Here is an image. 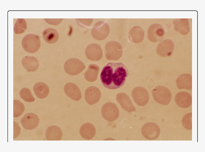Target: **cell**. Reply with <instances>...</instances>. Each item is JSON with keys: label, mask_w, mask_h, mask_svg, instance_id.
I'll use <instances>...</instances> for the list:
<instances>
[{"label": "cell", "mask_w": 205, "mask_h": 152, "mask_svg": "<svg viewBox=\"0 0 205 152\" xmlns=\"http://www.w3.org/2000/svg\"><path fill=\"white\" fill-rule=\"evenodd\" d=\"M175 31L183 35L187 34L190 28L188 20L186 18L176 19L172 22Z\"/></svg>", "instance_id": "cell-22"}, {"label": "cell", "mask_w": 205, "mask_h": 152, "mask_svg": "<svg viewBox=\"0 0 205 152\" xmlns=\"http://www.w3.org/2000/svg\"><path fill=\"white\" fill-rule=\"evenodd\" d=\"M101 112L103 118L110 122L115 121L119 115V111L117 106L111 102H107L102 106Z\"/></svg>", "instance_id": "cell-6"}, {"label": "cell", "mask_w": 205, "mask_h": 152, "mask_svg": "<svg viewBox=\"0 0 205 152\" xmlns=\"http://www.w3.org/2000/svg\"><path fill=\"white\" fill-rule=\"evenodd\" d=\"M44 19L46 23L49 24L57 25L61 22L63 19L44 18Z\"/></svg>", "instance_id": "cell-31"}, {"label": "cell", "mask_w": 205, "mask_h": 152, "mask_svg": "<svg viewBox=\"0 0 205 152\" xmlns=\"http://www.w3.org/2000/svg\"><path fill=\"white\" fill-rule=\"evenodd\" d=\"M13 124V138L14 139L17 138L20 135L21 129L16 122L14 121Z\"/></svg>", "instance_id": "cell-32"}, {"label": "cell", "mask_w": 205, "mask_h": 152, "mask_svg": "<svg viewBox=\"0 0 205 152\" xmlns=\"http://www.w3.org/2000/svg\"><path fill=\"white\" fill-rule=\"evenodd\" d=\"M174 101L176 104L180 107L187 108L192 104V98L191 95L185 91L178 92L174 97Z\"/></svg>", "instance_id": "cell-15"}, {"label": "cell", "mask_w": 205, "mask_h": 152, "mask_svg": "<svg viewBox=\"0 0 205 152\" xmlns=\"http://www.w3.org/2000/svg\"><path fill=\"white\" fill-rule=\"evenodd\" d=\"M128 74L126 67L122 63H110L103 69L100 79L105 87L110 89H116L124 84Z\"/></svg>", "instance_id": "cell-1"}, {"label": "cell", "mask_w": 205, "mask_h": 152, "mask_svg": "<svg viewBox=\"0 0 205 152\" xmlns=\"http://www.w3.org/2000/svg\"><path fill=\"white\" fill-rule=\"evenodd\" d=\"M132 98L135 103L140 106L146 105L148 102L149 95L144 88L138 86L134 88L132 93Z\"/></svg>", "instance_id": "cell-10"}, {"label": "cell", "mask_w": 205, "mask_h": 152, "mask_svg": "<svg viewBox=\"0 0 205 152\" xmlns=\"http://www.w3.org/2000/svg\"><path fill=\"white\" fill-rule=\"evenodd\" d=\"M144 32L143 29L139 26H134L130 29L128 35L130 40L134 44L139 43L143 40Z\"/></svg>", "instance_id": "cell-18"}, {"label": "cell", "mask_w": 205, "mask_h": 152, "mask_svg": "<svg viewBox=\"0 0 205 152\" xmlns=\"http://www.w3.org/2000/svg\"><path fill=\"white\" fill-rule=\"evenodd\" d=\"M84 63L80 60L76 58L69 59L65 62L64 69L68 74L72 76L77 75L85 69Z\"/></svg>", "instance_id": "cell-7"}, {"label": "cell", "mask_w": 205, "mask_h": 152, "mask_svg": "<svg viewBox=\"0 0 205 152\" xmlns=\"http://www.w3.org/2000/svg\"><path fill=\"white\" fill-rule=\"evenodd\" d=\"M64 92L70 98L76 101L81 98V92L79 88L75 84L72 82L66 83L64 88Z\"/></svg>", "instance_id": "cell-17"}, {"label": "cell", "mask_w": 205, "mask_h": 152, "mask_svg": "<svg viewBox=\"0 0 205 152\" xmlns=\"http://www.w3.org/2000/svg\"><path fill=\"white\" fill-rule=\"evenodd\" d=\"M27 23L24 18H18L15 24L14 30L15 34H18L23 33L27 29Z\"/></svg>", "instance_id": "cell-27"}, {"label": "cell", "mask_w": 205, "mask_h": 152, "mask_svg": "<svg viewBox=\"0 0 205 152\" xmlns=\"http://www.w3.org/2000/svg\"><path fill=\"white\" fill-rule=\"evenodd\" d=\"M33 90L36 97L40 99L46 98L49 93V89L47 85L42 82L36 83L33 86Z\"/></svg>", "instance_id": "cell-24"}, {"label": "cell", "mask_w": 205, "mask_h": 152, "mask_svg": "<svg viewBox=\"0 0 205 152\" xmlns=\"http://www.w3.org/2000/svg\"><path fill=\"white\" fill-rule=\"evenodd\" d=\"M141 133L146 139L155 140L159 137L160 132V128L156 123L148 122L143 125L141 129Z\"/></svg>", "instance_id": "cell-9"}, {"label": "cell", "mask_w": 205, "mask_h": 152, "mask_svg": "<svg viewBox=\"0 0 205 152\" xmlns=\"http://www.w3.org/2000/svg\"><path fill=\"white\" fill-rule=\"evenodd\" d=\"M22 45L26 52L30 53H34L39 50L40 47L41 41L37 35L30 33L24 37L22 40Z\"/></svg>", "instance_id": "cell-3"}, {"label": "cell", "mask_w": 205, "mask_h": 152, "mask_svg": "<svg viewBox=\"0 0 205 152\" xmlns=\"http://www.w3.org/2000/svg\"><path fill=\"white\" fill-rule=\"evenodd\" d=\"M22 64L25 70L32 72L36 71L40 66L39 62L36 58L28 56H25L22 58Z\"/></svg>", "instance_id": "cell-20"}, {"label": "cell", "mask_w": 205, "mask_h": 152, "mask_svg": "<svg viewBox=\"0 0 205 152\" xmlns=\"http://www.w3.org/2000/svg\"><path fill=\"white\" fill-rule=\"evenodd\" d=\"M152 95L156 102L163 105L168 104L172 99L171 91L168 88L163 86L155 87L152 90Z\"/></svg>", "instance_id": "cell-2"}, {"label": "cell", "mask_w": 205, "mask_h": 152, "mask_svg": "<svg viewBox=\"0 0 205 152\" xmlns=\"http://www.w3.org/2000/svg\"><path fill=\"white\" fill-rule=\"evenodd\" d=\"M20 122L22 126L25 129L31 130L36 128L39 123L38 116L32 113L26 114L21 119Z\"/></svg>", "instance_id": "cell-13"}, {"label": "cell", "mask_w": 205, "mask_h": 152, "mask_svg": "<svg viewBox=\"0 0 205 152\" xmlns=\"http://www.w3.org/2000/svg\"><path fill=\"white\" fill-rule=\"evenodd\" d=\"M110 32V28L108 24L104 21L96 22L91 30V34L94 39L103 40L106 38Z\"/></svg>", "instance_id": "cell-5"}, {"label": "cell", "mask_w": 205, "mask_h": 152, "mask_svg": "<svg viewBox=\"0 0 205 152\" xmlns=\"http://www.w3.org/2000/svg\"><path fill=\"white\" fill-rule=\"evenodd\" d=\"M45 135L47 140L59 141L62 137V133L60 127L56 125H52L48 128Z\"/></svg>", "instance_id": "cell-23"}, {"label": "cell", "mask_w": 205, "mask_h": 152, "mask_svg": "<svg viewBox=\"0 0 205 152\" xmlns=\"http://www.w3.org/2000/svg\"><path fill=\"white\" fill-rule=\"evenodd\" d=\"M192 113L186 114L184 116L182 120V126L186 129L191 130L192 129Z\"/></svg>", "instance_id": "cell-30"}, {"label": "cell", "mask_w": 205, "mask_h": 152, "mask_svg": "<svg viewBox=\"0 0 205 152\" xmlns=\"http://www.w3.org/2000/svg\"><path fill=\"white\" fill-rule=\"evenodd\" d=\"M123 51L122 47L118 42L114 41L108 42L105 46L106 58L108 60L117 61L122 57Z\"/></svg>", "instance_id": "cell-4"}, {"label": "cell", "mask_w": 205, "mask_h": 152, "mask_svg": "<svg viewBox=\"0 0 205 152\" xmlns=\"http://www.w3.org/2000/svg\"><path fill=\"white\" fill-rule=\"evenodd\" d=\"M85 52L87 58L90 61H99L102 56L101 48L96 43H92L88 45L86 48Z\"/></svg>", "instance_id": "cell-11"}, {"label": "cell", "mask_w": 205, "mask_h": 152, "mask_svg": "<svg viewBox=\"0 0 205 152\" xmlns=\"http://www.w3.org/2000/svg\"><path fill=\"white\" fill-rule=\"evenodd\" d=\"M19 94L20 98L26 102H32L35 100L30 90L27 88H22L20 91Z\"/></svg>", "instance_id": "cell-29"}, {"label": "cell", "mask_w": 205, "mask_h": 152, "mask_svg": "<svg viewBox=\"0 0 205 152\" xmlns=\"http://www.w3.org/2000/svg\"><path fill=\"white\" fill-rule=\"evenodd\" d=\"M163 27L158 23H154L150 25L147 31V38L150 42L153 43L161 42L165 35Z\"/></svg>", "instance_id": "cell-8"}, {"label": "cell", "mask_w": 205, "mask_h": 152, "mask_svg": "<svg viewBox=\"0 0 205 152\" xmlns=\"http://www.w3.org/2000/svg\"><path fill=\"white\" fill-rule=\"evenodd\" d=\"M25 110L24 104L19 100H14L13 101V117H18L21 115Z\"/></svg>", "instance_id": "cell-28"}, {"label": "cell", "mask_w": 205, "mask_h": 152, "mask_svg": "<svg viewBox=\"0 0 205 152\" xmlns=\"http://www.w3.org/2000/svg\"><path fill=\"white\" fill-rule=\"evenodd\" d=\"M80 135L84 139L90 140L95 136L96 131L94 126L92 124L86 123L83 124L79 130Z\"/></svg>", "instance_id": "cell-21"}, {"label": "cell", "mask_w": 205, "mask_h": 152, "mask_svg": "<svg viewBox=\"0 0 205 152\" xmlns=\"http://www.w3.org/2000/svg\"><path fill=\"white\" fill-rule=\"evenodd\" d=\"M85 99L89 105L94 104L100 100L101 93L100 90L96 86H92L88 87L84 93Z\"/></svg>", "instance_id": "cell-14"}, {"label": "cell", "mask_w": 205, "mask_h": 152, "mask_svg": "<svg viewBox=\"0 0 205 152\" xmlns=\"http://www.w3.org/2000/svg\"><path fill=\"white\" fill-rule=\"evenodd\" d=\"M176 84L179 89H185L191 90L192 89V76L188 74H182L177 78Z\"/></svg>", "instance_id": "cell-19"}, {"label": "cell", "mask_w": 205, "mask_h": 152, "mask_svg": "<svg viewBox=\"0 0 205 152\" xmlns=\"http://www.w3.org/2000/svg\"><path fill=\"white\" fill-rule=\"evenodd\" d=\"M116 99L121 107L125 111L128 112L136 111L135 107L129 97L126 93H118L116 95Z\"/></svg>", "instance_id": "cell-16"}, {"label": "cell", "mask_w": 205, "mask_h": 152, "mask_svg": "<svg viewBox=\"0 0 205 152\" xmlns=\"http://www.w3.org/2000/svg\"><path fill=\"white\" fill-rule=\"evenodd\" d=\"M174 45L171 40L166 39L160 43L157 46L156 52L157 54L162 57L170 56L174 48Z\"/></svg>", "instance_id": "cell-12"}, {"label": "cell", "mask_w": 205, "mask_h": 152, "mask_svg": "<svg viewBox=\"0 0 205 152\" xmlns=\"http://www.w3.org/2000/svg\"><path fill=\"white\" fill-rule=\"evenodd\" d=\"M42 37L44 40L48 43L54 44L58 40L59 35L57 31L52 28H46L43 31Z\"/></svg>", "instance_id": "cell-25"}, {"label": "cell", "mask_w": 205, "mask_h": 152, "mask_svg": "<svg viewBox=\"0 0 205 152\" xmlns=\"http://www.w3.org/2000/svg\"><path fill=\"white\" fill-rule=\"evenodd\" d=\"M100 70L98 66L96 64H91L88 66V68L84 74L86 79L88 82H92L97 79Z\"/></svg>", "instance_id": "cell-26"}]
</instances>
